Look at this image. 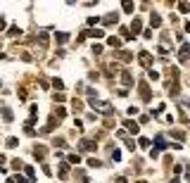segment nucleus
<instances>
[{"label": "nucleus", "mask_w": 190, "mask_h": 183, "mask_svg": "<svg viewBox=\"0 0 190 183\" xmlns=\"http://www.w3.org/2000/svg\"><path fill=\"white\" fill-rule=\"evenodd\" d=\"M91 107L105 112V114H112V105H107V102H95V100H91Z\"/></svg>", "instance_id": "nucleus-1"}, {"label": "nucleus", "mask_w": 190, "mask_h": 183, "mask_svg": "<svg viewBox=\"0 0 190 183\" xmlns=\"http://www.w3.org/2000/svg\"><path fill=\"white\" fill-rule=\"evenodd\" d=\"M138 60H140V64H143V67H150V62H152V55H150L147 50H143V52L138 55Z\"/></svg>", "instance_id": "nucleus-2"}, {"label": "nucleus", "mask_w": 190, "mask_h": 183, "mask_svg": "<svg viewBox=\"0 0 190 183\" xmlns=\"http://www.w3.org/2000/svg\"><path fill=\"white\" fill-rule=\"evenodd\" d=\"M79 150H83V152H88V150H95V143H91L88 138H83V140L79 143Z\"/></svg>", "instance_id": "nucleus-3"}, {"label": "nucleus", "mask_w": 190, "mask_h": 183, "mask_svg": "<svg viewBox=\"0 0 190 183\" xmlns=\"http://www.w3.org/2000/svg\"><path fill=\"white\" fill-rule=\"evenodd\" d=\"M138 91H140V98H143L145 102L150 100V88H147V83H140V86H138Z\"/></svg>", "instance_id": "nucleus-4"}, {"label": "nucleus", "mask_w": 190, "mask_h": 183, "mask_svg": "<svg viewBox=\"0 0 190 183\" xmlns=\"http://www.w3.org/2000/svg\"><path fill=\"white\" fill-rule=\"evenodd\" d=\"M188 57H190V45H183L181 52H178V60H181V62H188Z\"/></svg>", "instance_id": "nucleus-5"}, {"label": "nucleus", "mask_w": 190, "mask_h": 183, "mask_svg": "<svg viewBox=\"0 0 190 183\" xmlns=\"http://www.w3.org/2000/svg\"><path fill=\"white\" fill-rule=\"evenodd\" d=\"M121 81H124V86H133V76H131V71H124V74H121Z\"/></svg>", "instance_id": "nucleus-6"}, {"label": "nucleus", "mask_w": 190, "mask_h": 183, "mask_svg": "<svg viewBox=\"0 0 190 183\" xmlns=\"http://www.w3.org/2000/svg\"><path fill=\"white\" fill-rule=\"evenodd\" d=\"M131 26H133V33H140V29H143V22H140V19L135 17V19L131 22Z\"/></svg>", "instance_id": "nucleus-7"}, {"label": "nucleus", "mask_w": 190, "mask_h": 183, "mask_svg": "<svg viewBox=\"0 0 190 183\" xmlns=\"http://www.w3.org/2000/svg\"><path fill=\"white\" fill-rule=\"evenodd\" d=\"M159 24H162V17H159V14H152V17H150V26H152V29H157Z\"/></svg>", "instance_id": "nucleus-8"}, {"label": "nucleus", "mask_w": 190, "mask_h": 183, "mask_svg": "<svg viewBox=\"0 0 190 183\" xmlns=\"http://www.w3.org/2000/svg\"><path fill=\"white\" fill-rule=\"evenodd\" d=\"M2 119L5 122H12V110L10 107H2Z\"/></svg>", "instance_id": "nucleus-9"}, {"label": "nucleus", "mask_w": 190, "mask_h": 183, "mask_svg": "<svg viewBox=\"0 0 190 183\" xmlns=\"http://www.w3.org/2000/svg\"><path fill=\"white\" fill-rule=\"evenodd\" d=\"M107 43H109L112 48H121V40H119V38H114V36H112V38H107Z\"/></svg>", "instance_id": "nucleus-10"}, {"label": "nucleus", "mask_w": 190, "mask_h": 183, "mask_svg": "<svg viewBox=\"0 0 190 183\" xmlns=\"http://www.w3.org/2000/svg\"><path fill=\"white\" fill-rule=\"evenodd\" d=\"M117 19H119L117 14H107V17H105V24H117Z\"/></svg>", "instance_id": "nucleus-11"}, {"label": "nucleus", "mask_w": 190, "mask_h": 183, "mask_svg": "<svg viewBox=\"0 0 190 183\" xmlns=\"http://www.w3.org/2000/svg\"><path fill=\"white\" fill-rule=\"evenodd\" d=\"M155 145H157V148H166V140H164L162 136H157V138H155Z\"/></svg>", "instance_id": "nucleus-12"}, {"label": "nucleus", "mask_w": 190, "mask_h": 183, "mask_svg": "<svg viewBox=\"0 0 190 183\" xmlns=\"http://www.w3.org/2000/svg\"><path fill=\"white\" fill-rule=\"evenodd\" d=\"M178 91H181L178 83H171V86H169V93H171V95H178Z\"/></svg>", "instance_id": "nucleus-13"}, {"label": "nucleus", "mask_w": 190, "mask_h": 183, "mask_svg": "<svg viewBox=\"0 0 190 183\" xmlns=\"http://www.w3.org/2000/svg\"><path fill=\"white\" fill-rule=\"evenodd\" d=\"M52 86H55V88H57V91H62V88H64L62 79H55V81H52Z\"/></svg>", "instance_id": "nucleus-14"}, {"label": "nucleus", "mask_w": 190, "mask_h": 183, "mask_svg": "<svg viewBox=\"0 0 190 183\" xmlns=\"http://www.w3.org/2000/svg\"><path fill=\"white\" fill-rule=\"evenodd\" d=\"M33 152H36V157H43V154H45V148H38V145H36Z\"/></svg>", "instance_id": "nucleus-15"}, {"label": "nucleus", "mask_w": 190, "mask_h": 183, "mask_svg": "<svg viewBox=\"0 0 190 183\" xmlns=\"http://www.w3.org/2000/svg\"><path fill=\"white\" fill-rule=\"evenodd\" d=\"M178 10H181V12H190V2H181Z\"/></svg>", "instance_id": "nucleus-16"}, {"label": "nucleus", "mask_w": 190, "mask_h": 183, "mask_svg": "<svg viewBox=\"0 0 190 183\" xmlns=\"http://www.w3.org/2000/svg\"><path fill=\"white\" fill-rule=\"evenodd\" d=\"M60 174H62V176H67V174H69V166H67L64 162H62V164H60Z\"/></svg>", "instance_id": "nucleus-17"}, {"label": "nucleus", "mask_w": 190, "mask_h": 183, "mask_svg": "<svg viewBox=\"0 0 190 183\" xmlns=\"http://www.w3.org/2000/svg\"><path fill=\"white\" fill-rule=\"evenodd\" d=\"M69 162H71V164H79L81 157H79V154H69Z\"/></svg>", "instance_id": "nucleus-18"}, {"label": "nucleus", "mask_w": 190, "mask_h": 183, "mask_svg": "<svg viewBox=\"0 0 190 183\" xmlns=\"http://www.w3.org/2000/svg\"><path fill=\"white\" fill-rule=\"evenodd\" d=\"M64 40H69V36L67 33H57V43H64Z\"/></svg>", "instance_id": "nucleus-19"}, {"label": "nucleus", "mask_w": 190, "mask_h": 183, "mask_svg": "<svg viewBox=\"0 0 190 183\" xmlns=\"http://www.w3.org/2000/svg\"><path fill=\"white\" fill-rule=\"evenodd\" d=\"M7 148H17V138H7Z\"/></svg>", "instance_id": "nucleus-20"}, {"label": "nucleus", "mask_w": 190, "mask_h": 183, "mask_svg": "<svg viewBox=\"0 0 190 183\" xmlns=\"http://www.w3.org/2000/svg\"><path fill=\"white\" fill-rule=\"evenodd\" d=\"M126 124H128V128H131L133 133H138V124H133V122H126Z\"/></svg>", "instance_id": "nucleus-21"}, {"label": "nucleus", "mask_w": 190, "mask_h": 183, "mask_svg": "<svg viewBox=\"0 0 190 183\" xmlns=\"http://www.w3.org/2000/svg\"><path fill=\"white\" fill-rule=\"evenodd\" d=\"M124 12H133V2H124Z\"/></svg>", "instance_id": "nucleus-22"}, {"label": "nucleus", "mask_w": 190, "mask_h": 183, "mask_svg": "<svg viewBox=\"0 0 190 183\" xmlns=\"http://www.w3.org/2000/svg\"><path fill=\"white\" fill-rule=\"evenodd\" d=\"M24 171H26V176H29V178H31V181H33V169H31V166H26Z\"/></svg>", "instance_id": "nucleus-23"}, {"label": "nucleus", "mask_w": 190, "mask_h": 183, "mask_svg": "<svg viewBox=\"0 0 190 183\" xmlns=\"http://www.w3.org/2000/svg\"><path fill=\"white\" fill-rule=\"evenodd\" d=\"M2 164H5V154H0V166H2Z\"/></svg>", "instance_id": "nucleus-24"}, {"label": "nucleus", "mask_w": 190, "mask_h": 183, "mask_svg": "<svg viewBox=\"0 0 190 183\" xmlns=\"http://www.w3.org/2000/svg\"><path fill=\"white\" fill-rule=\"evenodd\" d=\"M2 29H5V22H2V19H0V31H2Z\"/></svg>", "instance_id": "nucleus-25"}, {"label": "nucleus", "mask_w": 190, "mask_h": 183, "mask_svg": "<svg viewBox=\"0 0 190 183\" xmlns=\"http://www.w3.org/2000/svg\"><path fill=\"white\" fill-rule=\"evenodd\" d=\"M171 183H181V181H176V178H174V181H171Z\"/></svg>", "instance_id": "nucleus-26"}]
</instances>
